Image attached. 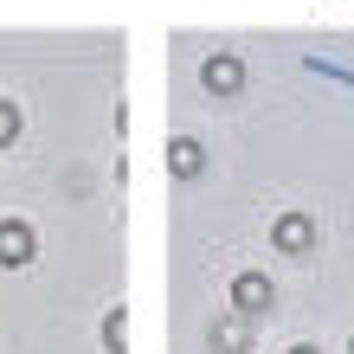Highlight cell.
I'll list each match as a JSON object with an SVG mask.
<instances>
[{"instance_id": "3957f363", "label": "cell", "mask_w": 354, "mask_h": 354, "mask_svg": "<svg viewBox=\"0 0 354 354\" xmlns=\"http://www.w3.org/2000/svg\"><path fill=\"white\" fill-rule=\"evenodd\" d=\"M200 84L213 91V97H239V91H245V65H239L232 52H213V58L200 65Z\"/></svg>"}, {"instance_id": "30bf717a", "label": "cell", "mask_w": 354, "mask_h": 354, "mask_svg": "<svg viewBox=\"0 0 354 354\" xmlns=\"http://www.w3.org/2000/svg\"><path fill=\"white\" fill-rule=\"evenodd\" d=\"M348 348H354V342H348Z\"/></svg>"}, {"instance_id": "277c9868", "label": "cell", "mask_w": 354, "mask_h": 354, "mask_svg": "<svg viewBox=\"0 0 354 354\" xmlns=\"http://www.w3.org/2000/svg\"><path fill=\"white\" fill-rule=\"evenodd\" d=\"M168 174H174V180H200V174H206V142L168 136Z\"/></svg>"}, {"instance_id": "9c48e42d", "label": "cell", "mask_w": 354, "mask_h": 354, "mask_svg": "<svg viewBox=\"0 0 354 354\" xmlns=\"http://www.w3.org/2000/svg\"><path fill=\"white\" fill-rule=\"evenodd\" d=\"M290 354H322V348H309V342H297V348H290Z\"/></svg>"}, {"instance_id": "7a4b0ae2", "label": "cell", "mask_w": 354, "mask_h": 354, "mask_svg": "<svg viewBox=\"0 0 354 354\" xmlns=\"http://www.w3.org/2000/svg\"><path fill=\"white\" fill-rule=\"evenodd\" d=\"M32 252H39V232H32V225L26 219H0V264H7V270H26Z\"/></svg>"}, {"instance_id": "5b68a950", "label": "cell", "mask_w": 354, "mask_h": 354, "mask_svg": "<svg viewBox=\"0 0 354 354\" xmlns=\"http://www.w3.org/2000/svg\"><path fill=\"white\" fill-rule=\"evenodd\" d=\"M270 245H277V252H290V258L309 252V245H316V219H309V213H283L277 225H270Z\"/></svg>"}, {"instance_id": "8992f818", "label": "cell", "mask_w": 354, "mask_h": 354, "mask_svg": "<svg viewBox=\"0 0 354 354\" xmlns=\"http://www.w3.org/2000/svg\"><path fill=\"white\" fill-rule=\"evenodd\" d=\"M213 354H252V316H225V322H213Z\"/></svg>"}, {"instance_id": "52a82bcc", "label": "cell", "mask_w": 354, "mask_h": 354, "mask_svg": "<svg viewBox=\"0 0 354 354\" xmlns=\"http://www.w3.org/2000/svg\"><path fill=\"white\" fill-rule=\"evenodd\" d=\"M19 129H26V116H19V103L13 97H0V149H13Z\"/></svg>"}, {"instance_id": "ba28073f", "label": "cell", "mask_w": 354, "mask_h": 354, "mask_svg": "<svg viewBox=\"0 0 354 354\" xmlns=\"http://www.w3.org/2000/svg\"><path fill=\"white\" fill-rule=\"evenodd\" d=\"M122 342H129V316H122V303H116L110 316H103V348H110V354H122Z\"/></svg>"}, {"instance_id": "6da1fadb", "label": "cell", "mask_w": 354, "mask_h": 354, "mask_svg": "<svg viewBox=\"0 0 354 354\" xmlns=\"http://www.w3.org/2000/svg\"><path fill=\"white\" fill-rule=\"evenodd\" d=\"M270 303H277V283L264 270H239L232 277V309L239 316H270Z\"/></svg>"}]
</instances>
